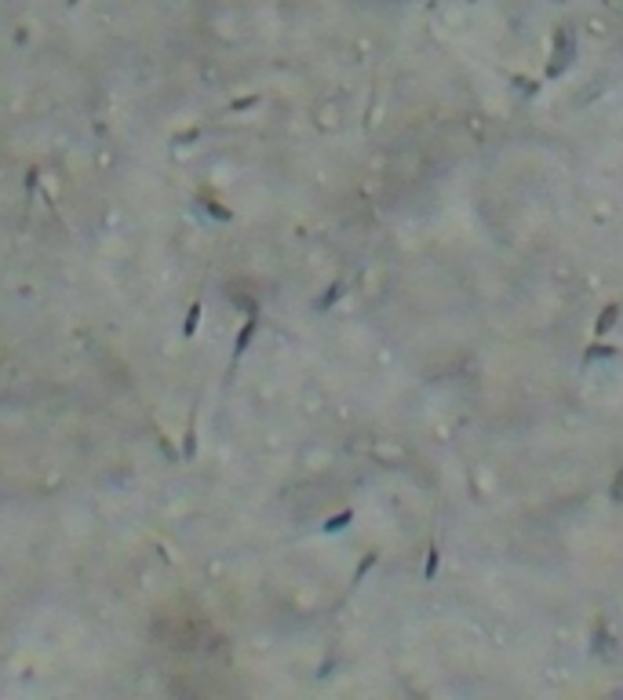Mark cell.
<instances>
[{"instance_id":"obj_1","label":"cell","mask_w":623,"mask_h":700,"mask_svg":"<svg viewBox=\"0 0 623 700\" xmlns=\"http://www.w3.org/2000/svg\"><path fill=\"white\" fill-rule=\"evenodd\" d=\"M572 59H576V33H572V26H557L554 30V44H550V62H547L543 77L557 80L572 66Z\"/></svg>"},{"instance_id":"obj_2","label":"cell","mask_w":623,"mask_h":700,"mask_svg":"<svg viewBox=\"0 0 623 700\" xmlns=\"http://www.w3.org/2000/svg\"><path fill=\"white\" fill-rule=\"evenodd\" d=\"M255 328H259V317H248V321L241 325V332H238V339H233V357H230V376H233V369L241 365V357H245V350H248V343H252V336H255Z\"/></svg>"},{"instance_id":"obj_3","label":"cell","mask_w":623,"mask_h":700,"mask_svg":"<svg viewBox=\"0 0 623 700\" xmlns=\"http://www.w3.org/2000/svg\"><path fill=\"white\" fill-rule=\"evenodd\" d=\"M619 303H609L605 310H601L598 314V321H594V339H601V336H605V332H612L616 328V321H619Z\"/></svg>"},{"instance_id":"obj_4","label":"cell","mask_w":623,"mask_h":700,"mask_svg":"<svg viewBox=\"0 0 623 700\" xmlns=\"http://www.w3.org/2000/svg\"><path fill=\"white\" fill-rule=\"evenodd\" d=\"M438 565H441V551H438V540H431V547H426V565H423V580L426 584L438 577Z\"/></svg>"},{"instance_id":"obj_5","label":"cell","mask_w":623,"mask_h":700,"mask_svg":"<svg viewBox=\"0 0 623 700\" xmlns=\"http://www.w3.org/2000/svg\"><path fill=\"white\" fill-rule=\"evenodd\" d=\"M201 314H204V303H201V300H193V303H190V310H186V321H183V332H186V336H193V332H197V325H201Z\"/></svg>"},{"instance_id":"obj_6","label":"cell","mask_w":623,"mask_h":700,"mask_svg":"<svg viewBox=\"0 0 623 700\" xmlns=\"http://www.w3.org/2000/svg\"><path fill=\"white\" fill-rule=\"evenodd\" d=\"M376 562H379V551H369V555H364V558H361V565L354 569V580H350V591H354V587H357V584H361L364 577H369V569H372Z\"/></svg>"},{"instance_id":"obj_7","label":"cell","mask_w":623,"mask_h":700,"mask_svg":"<svg viewBox=\"0 0 623 700\" xmlns=\"http://www.w3.org/2000/svg\"><path fill=\"white\" fill-rule=\"evenodd\" d=\"M354 522V507H347V511H339V515H332L325 525H321V529H325V533H339V529H347Z\"/></svg>"},{"instance_id":"obj_8","label":"cell","mask_w":623,"mask_h":700,"mask_svg":"<svg viewBox=\"0 0 623 700\" xmlns=\"http://www.w3.org/2000/svg\"><path fill=\"white\" fill-rule=\"evenodd\" d=\"M616 354H619V347H605V343H598V339H594V343L587 347V354H584V365H591L594 357H616Z\"/></svg>"},{"instance_id":"obj_9","label":"cell","mask_w":623,"mask_h":700,"mask_svg":"<svg viewBox=\"0 0 623 700\" xmlns=\"http://www.w3.org/2000/svg\"><path fill=\"white\" fill-rule=\"evenodd\" d=\"M343 288H347V281H335V285H332V288H328L325 295H321V300H317L314 307H317V310H328V307H332V303L339 300V295H343Z\"/></svg>"},{"instance_id":"obj_10","label":"cell","mask_w":623,"mask_h":700,"mask_svg":"<svg viewBox=\"0 0 623 700\" xmlns=\"http://www.w3.org/2000/svg\"><path fill=\"white\" fill-rule=\"evenodd\" d=\"M201 204H204V211H211L219 223H230L233 219V211H226V208H219V201H211V197H201Z\"/></svg>"},{"instance_id":"obj_11","label":"cell","mask_w":623,"mask_h":700,"mask_svg":"<svg viewBox=\"0 0 623 700\" xmlns=\"http://www.w3.org/2000/svg\"><path fill=\"white\" fill-rule=\"evenodd\" d=\"M186 460L197 456V431H193V416H190V427H186V449H183Z\"/></svg>"},{"instance_id":"obj_12","label":"cell","mask_w":623,"mask_h":700,"mask_svg":"<svg viewBox=\"0 0 623 700\" xmlns=\"http://www.w3.org/2000/svg\"><path fill=\"white\" fill-rule=\"evenodd\" d=\"M37 183H40V172H37V168H30V172H26V197L37 194Z\"/></svg>"},{"instance_id":"obj_13","label":"cell","mask_w":623,"mask_h":700,"mask_svg":"<svg viewBox=\"0 0 623 700\" xmlns=\"http://www.w3.org/2000/svg\"><path fill=\"white\" fill-rule=\"evenodd\" d=\"M612 500H623V471L616 474V485H612Z\"/></svg>"},{"instance_id":"obj_14","label":"cell","mask_w":623,"mask_h":700,"mask_svg":"<svg viewBox=\"0 0 623 700\" xmlns=\"http://www.w3.org/2000/svg\"><path fill=\"white\" fill-rule=\"evenodd\" d=\"M66 4H70V8H77V4H80V0H66Z\"/></svg>"},{"instance_id":"obj_15","label":"cell","mask_w":623,"mask_h":700,"mask_svg":"<svg viewBox=\"0 0 623 700\" xmlns=\"http://www.w3.org/2000/svg\"><path fill=\"white\" fill-rule=\"evenodd\" d=\"M554 4H569V0H554Z\"/></svg>"}]
</instances>
